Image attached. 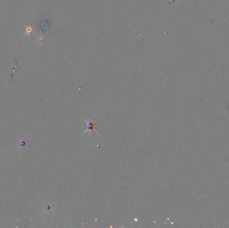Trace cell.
Here are the masks:
<instances>
[{
	"label": "cell",
	"mask_w": 229,
	"mask_h": 228,
	"mask_svg": "<svg viewBox=\"0 0 229 228\" xmlns=\"http://www.w3.org/2000/svg\"><path fill=\"white\" fill-rule=\"evenodd\" d=\"M34 31V29L31 26H26L25 27V35H27L28 36H30Z\"/></svg>",
	"instance_id": "cell-1"
},
{
	"label": "cell",
	"mask_w": 229,
	"mask_h": 228,
	"mask_svg": "<svg viewBox=\"0 0 229 228\" xmlns=\"http://www.w3.org/2000/svg\"><path fill=\"white\" fill-rule=\"evenodd\" d=\"M19 141H20V145H19L18 148H19L20 147H24L26 145V142L24 140H19Z\"/></svg>",
	"instance_id": "cell-2"
}]
</instances>
